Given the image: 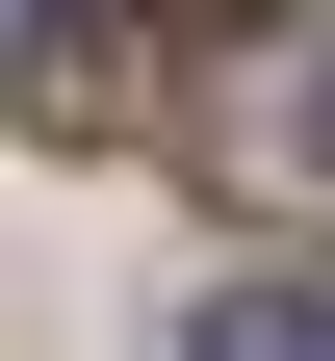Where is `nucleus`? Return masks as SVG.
Listing matches in <instances>:
<instances>
[{"mask_svg":"<svg viewBox=\"0 0 335 361\" xmlns=\"http://www.w3.org/2000/svg\"><path fill=\"white\" fill-rule=\"evenodd\" d=\"M0 26H26V52H0L26 104H78V129H104V104H129V26H155V0H0Z\"/></svg>","mask_w":335,"mask_h":361,"instance_id":"nucleus-1","label":"nucleus"},{"mask_svg":"<svg viewBox=\"0 0 335 361\" xmlns=\"http://www.w3.org/2000/svg\"><path fill=\"white\" fill-rule=\"evenodd\" d=\"M181 361H335V258H258V284L181 310Z\"/></svg>","mask_w":335,"mask_h":361,"instance_id":"nucleus-2","label":"nucleus"},{"mask_svg":"<svg viewBox=\"0 0 335 361\" xmlns=\"http://www.w3.org/2000/svg\"><path fill=\"white\" fill-rule=\"evenodd\" d=\"M310 129H335V104H310Z\"/></svg>","mask_w":335,"mask_h":361,"instance_id":"nucleus-3","label":"nucleus"}]
</instances>
